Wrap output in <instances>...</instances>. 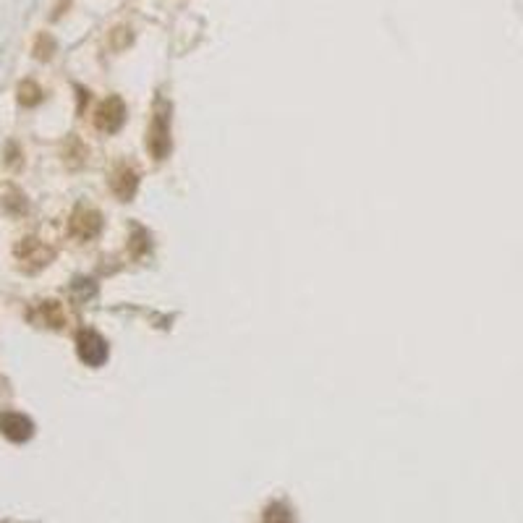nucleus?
<instances>
[{"instance_id":"9d476101","label":"nucleus","mask_w":523,"mask_h":523,"mask_svg":"<svg viewBox=\"0 0 523 523\" xmlns=\"http://www.w3.org/2000/svg\"><path fill=\"white\" fill-rule=\"evenodd\" d=\"M0 202H3V207L8 209V212H24L26 209L24 194H21L16 186H6V189L0 191Z\"/></svg>"},{"instance_id":"39448f33","label":"nucleus","mask_w":523,"mask_h":523,"mask_svg":"<svg viewBox=\"0 0 523 523\" xmlns=\"http://www.w3.org/2000/svg\"><path fill=\"white\" fill-rule=\"evenodd\" d=\"M123 120H126V105L120 97H107L100 107H97V113H94V126L105 134H113L123 126Z\"/></svg>"},{"instance_id":"423d86ee","label":"nucleus","mask_w":523,"mask_h":523,"mask_svg":"<svg viewBox=\"0 0 523 523\" xmlns=\"http://www.w3.org/2000/svg\"><path fill=\"white\" fill-rule=\"evenodd\" d=\"M0 431L11 442H26L32 437V431H34V424L19 411H3L0 414Z\"/></svg>"},{"instance_id":"20e7f679","label":"nucleus","mask_w":523,"mask_h":523,"mask_svg":"<svg viewBox=\"0 0 523 523\" xmlns=\"http://www.w3.org/2000/svg\"><path fill=\"white\" fill-rule=\"evenodd\" d=\"M78 359L89 366H103L107 361V343L92 330H81L76 338Z\"/></svg>"},{"instance_id":"f257e3e1","label":"nucleus","mask_w":523,"mask_h":523,"mask_svg":"<svg viewBox=\"0 0 523 523\" xmlns=\"http://www.w3.org/2000/svg\"><path fill=\"white\" fill-rule=\"evenodd\" d=\"M13 254H16L19 264H21L24 270H29V273H37V270L47 267L52 262V248L45 246L37 238H24V241H19L16 248H13Z\"/></svg>"},{"instance_id":"0eeeda50","label":"nucleus","mask_w":523,"mask_h":523,"mask_svg":"<svg viewBox=\"0 0 523 523\" xmlns=\"http://www.w3.org/2000/svg\"><path fill=\"white\" fill-rule=\"evenodd\" d=\"M110 189L120 202H129L134 191H136V173L129 165H118L113 178H110Z\"/></svg>"},{"instance_id":"f03ea898","label":"nucleus","mask_w":523,"mask_h":523,"mask_svg":"<svg viewBox=\"0 0 523 523\" xmlns=\"http://www.w3.org/2000/svg\"><path fill=\"white\" fill-rule=\"evenodd\" d=\"M170 116L168 107L157 110L149 123V136H147V147H149V155L157 160H165L170 152Z\"/></svg>"},{"instance_id":"f8f14e48","label":"nucleus","mask_w":523,"mask_h":523,"mask_svg":"<svg viewBox=\"0 0 523 523\" xmlns=\"http://www.w3.org/2000/svg\"><path fill=\"white\" fill-rule=\"evenodd\" d=\"M52 52H55V39L50 34H39L37 42H34V58L47 61V58H52Z\"/></svg>"},{"instance_id":"7ed1b4c3","label":"nucleus","mask_w":523,"mask_h":523,"mask_svg":"<svg viewBox=\"0 0 523 523\" xmlns=\"http://www.w3.org/2000/svg\"><path fill=\"white\" fill-rule=\"evenodd\" d=\"M68 228H71V235L78 238V241H92V238H97L100 231H103V217H100L97 209L76 207L74 209V215H71Z\"/></svg>"},{"instance_id":"1a4fd4ad","label":"nucleus","mask_w":523,"mask_h":523,"mask_svg":"<svg viewBox=\"0 0 523 523\" xmlns=\"http://www.w3.org/2000/svg\"><path fill=\"white\" fill-rule=\"evenodd\" d=\"M42 94H45V92L39 89V84L32 81V78H26V81L19 84V103L26 105V107H34V105L42 103Z\"/></svg>"},{"instance_id":"6e6552de","label":"nucleus","mask_w":523,"mask_h":523,"mask_svg":"<svg viewBox=\"0 0 523 523\" xmlns=\"http://www.w3.org/2000/svg\"><path fill=\"white\" fill-rule=\"evenodd\" d=\"M39 322H45L47 327H63L65 314L61 309L58 301H42L39 303Z\"/></svg>"},{"instance_id":"ddd939ff","label":"nucleus","mask_w":523,"mask_h":523,"mask_svg":"<svg viewBox=\"0 0 523 523\" xmlns=\"http://www.w3.org/2000/svg\"><path fill=\"white\" fill-rule=\"evenodd\" d=\"M6 165H8V168H19V165H21V152L16 149V144H8V157H6Z\"/></svg>"},{"instance_id":"9b49d317","label":"nucleus","mask_w":523,"mask_h":523,"mask_svg":"<svg viewBox=\"0 0 523 523\" xmlns=\"http://www.w3.org/2000/svg\"><path fill=\"white\" fill-rule=\"evenodd\" d=\"M65 165L68 168H78L81 162H84V157H87V147L78 142L76 136H71L68 139V144H65Z\"/></svg>"}]
</instances>
